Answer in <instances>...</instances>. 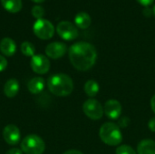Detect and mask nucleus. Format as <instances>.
<instances>
[{
    "label": "nucleus",
    "mask_w": 155,
    "mask_h": 154,
    "mask_svg": "<svg viewBox=\"0 0 155 154\" xmlns=\"http://www.w3.org/2000/svg\"><path fill=\"white\" fill-rule=\"evenodd\" d=\"M6 67H7V61H6V59L3 55H0V72L4 71Z\"/></svg>",
    "instance_id": "obj_23"
},
{
    "label": "nucleus",
    "mask_w": 155,
    "mask_h": 154,
    "mask_svg": "<svg viewBox=\"0 0 155 154\" xmlns=\"http://www.w3.org/2000/svg\"><path fill=\"white\" fill-rule=\"evenodd\" d=\"M148 126H149V128H150V130H151L152 132L155 133V117L152 118V119L149 121Z\"/></svg>",
    "instance_id": "obj_24"
},
{
    "label": "nucleus",
    "mask_w": 155,
    "mask_h": 154,
    "mask_svg": "<svg viewBox=\"0 0 155 154\" xmlns=\"http://www.w3.org/2000/svg\"><path fill=\"white\" fill-rule=\"evenodd\" d=\"M3 137L5 143L9 145H15L20 142L21 139L20 130L14 124L6 125L3 131Z\"/></svg>",
    "instance_id": "obj_10"
},
{
    "label": "nucleus",
    "mask_w": 155,
    "mask_h": 154,
    "mask_svg": "<svg viewBox=\"0 0 155 154\" xmlns=\"http://www.w3.org/2000/svg\"><path fill=\"white\" fill-rule=\"evenodd\" d=\"M19 92V83L16 79H9L4 86V93L8 98H14Z\"/></svg>",
    "instance_id": "obj_13"
},
{
    "label": "nucleus",
    "mask_w": 155,
    "mask_h": 154,
    "mask_svg": "<svg viewBox=\"0 0 155 154\" xmlns=\"http://www.w3.org/2000/svg\"><path fill=\"white\" fill-rule=\"evenodd\" d=\"M67 51V46L61 42H53L46 45L45 54L52 59H59L63 57Z\"/></svg>",
    "instance_id": "obj_9"
},
{
    "label": "nucleus",
    "mask_w": 155,
    "mask_h": 154,
    "mask_svg": "<svg viewBox=\"0 0 155 154\" xmlns=\"http://www.w3.org/2000/svg\"><path fill=\"white\" fill-rule=\"evenodd\" d=\"M137 1L144 6H149L150 5H152L153 3L154 0H137Z\"/></svg>",
    "instance_id": "obj_27"
},
{
    "label": "nucleus",
    "mask_w": 155,
    "mask_h": 154,
    "mask_svg": "<svg viewBox=\"0 0 155 154\" xmlns=\"http://www.w3.org/2000/svg\"><path fill=\"white\" fill-rule=\"evenodd\" d=\"M32 70L38 74H45L50 70V61L43 54H35L30 62Z\"/></svg>",
    "instance_id": "obj_8"
},
{
    "label": "nucleus",
    "mask_w": 155,
    "mask_h": 154,
    "mask_svg": "<svg viewBox=\"0 0 155 154\" xmlns=\"http://www.w3.org/2000/svg\"><path fill=\"white\" fill-rule=\"evenodd\" d=\"M1 4L9 13H17L22 8V0H1Z\"/></svg>",
    "instance_id": "obj_17"
},
{
    "label": "nucleus",
    "mask_w": 155,
    "mask_h": 154,
    "mask_svg": "<svg viewBox=\"0 0 155 154\" xmlns=\"http://www.w3.org/2000/svg\"><path fill=\"white\" fill-rule=\"evenodd\" d=\"M104 112L108 118L116 120L120 117L122 113V105L117 100L114 99L108 100L104 103Z\"/></svg>",
    "instance_id": "obj_11"
},
{
    "label": "nucleus",
    "mask_w": 155,
    "mask_h": 154,
    "mask_svg": "<svg viewBox=\"0 0 155 154\" xmlns=\"http://www.w3.org/2000/svg\"><path fill=\"white\" fill-rule=\"evenodd\" d=\"M153 15H155V5L153 6Z\"/></svg>",
    "instance_id": "obj_31"
},
{
    "label": "nucleus",
    "mask_w": 155,
    "mask_h": 154,
    "mask_svg": "<svg viewBox=\"0 0 155 154\" xmlns=\"http://www.w3.org/2000/svg\"><path fill=\"white\" fill-rule=\"evenodd\" d=\"M45 149V142L35 134L27 135L21 142V150L25 154H43Z\"/></svg>",
    "instance_id": "obj_4"
},
{
    "label": "nucleus",
    "mask_w": 155,
    "mask_h": 154,
    "mask_svg": "<svg viewBox=\"0 0 155 154\" xmlns=\"http://www.w3.org/2000/svg\"><path fill=\"white\" fill-rule=\"evenodd\" d=\"M0 51L5 56L14 55L16 51L15 42L9 37L3 38L0 42Z\"/></svg>",
    "instance_id": "obj_12"
},
{
    "label": "nucleus",
    "mask_w": 155,
    "mask_h": 154,
    "mask_svg": "<svg viewBox=\"0 0 155 154\" xmlns=\"http://www.w3.org/2000/svg\"><path fill=\"white\" fill-rule=\"evenodd\" d=\"M129 123H130V119L128 117H123L119 120V123H118L119 125L118 126L121 128H125L129 125Z\"/></svg>",
    "instance_id": "obj_22"
},
{
    "label": "nucleus",
    "mask_w": 155,
    "mask_h": 154,
    "mask_svg": "<svg viewBox=\"0 0 155 154\" xmlns=\"http://www.w3.org/2000/svg\"><path fill=\"white\" fill-rule=\"evenodd\" d=\"M63 154H83L81 152L79 151H76V150H69V151H66L65 152H64Z\"/></svg>",
    "instance_id": "obj_28"
},
{
    "label": "nucleus",
    "mask_w": 155,
    "mask_h": 154,
    "mask_svg": "<svg viewBox=\"0 0 155 154\" xmlns=\"http://www.w3.org/2000/svg\"><path fill=\"white\" fill-rule=\"evenodd\" d=\"M33 31L38 38L43 40H48L52 38L54 34V26L50 21L44 18H40L34 23Z\"/></svg>",
    "instance_id": "obj_5"
},
{
    "label": "nucleus",
    "mask_w": 155,
    "mask_h": 154,
    "mask_svg": "<svg viewBox=\"0 0 155 154\" xmlns=\"http://www.w3.org/2000/svg\"><path fill=\"white\" fill-rule=\"evenodd\" d=\"M99 84L94 80H89L84 84V92L90 97L95 96L99 93Z\"/></svg>",
    "instance_id": "obj_18"
},
{
    "label": "nucleus",
    "mask_w": 155,
    "mask_h": 154,
    "mask_svg": "<svg viewBox=\"0 0 155 154\" xmlns=\"http://www.w3.org/2000/svg\"><path fill=\"white\" fill-rule=\"evenodd\" d=\"M32 15H34V17H35L37 19L43 18V16L45 15V9L40 5H35L32 8Z\"/></svg>",
    "instance_id": "obj_21"
},
{
    "label": "nucleus",
    "mask_w": 155,
    "mask_h": 154,
    "mask_svg": "<svg viewBox=\"0 0 155 154\" xmlns=\"http://www.w3.org/2000/svg\"><path fill=\"white\" fill-rule=\"evenodd\" d=\"M116 154H136L130 145H121L116 149Z\"/></svg>",
    "instance_id": "obj_20"
},
{
    "label": "nucleus",
    "mask_w": 155,
    "mask_h": 154,
    "mask_svg": "<svg viewBox=\"0 0 155 154\" xmlns=\"http://www.w3.org/2000/svg\"><path fill=\"white\" fill-rule=\"evenodd\" d=\"M21 52L25 56L33 57L35 55V47L32 43L25 41L21 44Z\"/></svg>",
    "instance_id": "obj_19"
},
{
    "label": "nucleus",
    "mask_w": 155,
    "mask_h": 154,
    "mask_svg": "<svg viewBox=\"0 0 155 154\" xmlns=\"http://www.w3.org/2000/svg\"><path fill=\"white\" fill-rule=\"evenodd\" d=\"M83 111L84 114L92 120H100L104 113L102 104L94 99H89L85 101L83 105Z\"/></svg>",
    "instance_id": "obj_6"
},
{
    "label": "nucleus",
    "mask_w": 155,
    "mask_h": 154,
    "mask_svg": "<svg viewBox=\"0 0 155 154\" xmlns=\"http://www.w3.org/2000/svg\"><path fill=\"white\" fill-rule=\"evenodd\" d=\"M151 106H152V110L155 113V94L153 96L152 100H151Z\"/></svg>",
    "instance_id": "obj_29"
},
{
    "label": "nucleus",
    "mask_w": 155,
    "mask_h": 154,
    "mask_svg": "<svg viewBox=\"0 0 155 154\" xmlns=\"http://www.w3.org/2000/svg\"><path fill=\"white\" fill-rule=\"evenodd\" d=\"M5 154H22V151L17 148H12V149L8 150Z\"/></svg>",
    "instance_id": "obj_26"
},
{
    "label": "nucleus",
    "mask_w": 155,
    "mask_h": 154,
    "mask_svg": "<svg viewBox=\"0 0 155 154\" xmlns=\"http://www.w3.org/2000/svg\"><path fill=\"white\" fill-rule=\"evenodd\" d=\"M99 134L101 140L110 146L119 145L123 141V134L120 127L113 123H106L102 125Z\"/></svg>",
    "instance_id": "obj_3"
},
{
    "label": "nucleus",
    "mask_w": 155,
    "mask_h": 154,
    "mask_svg": "<svg viewBox=\"0 0 155 154\" xmlns=\"http://www.w3.org/2000/svg\"><path fill=\"white\" fill-rule=\"evenodd\" d=\"M57 34L61 38L66 41H72L78 37L79 32L77 27L71 22L62 21L56 26Z\"/></svg>",
    "instance_id": "obj_7"
},
{
    "label": "nucleus",
    "mask_w": 155,
    "mask_h": 154,
    "mask_svg": "<svg viewBox=\"0 0 155 154\" xmlns=\"http://www.w3.org/2000/svg\"><path fill=\"white\" fill-rule=\"evenodd\" d=\"M47 87L49 91L60 97L68 96L74 90V83L70 76L65 74H55L48 78Z\"/></svg>",
    "instance_id": "obj_2"
},
{
    "label": "nucleus",
    "mask_w": 155,
    "mask_h": 154,
    "mask_svg": "<svg viewBox=\"0 0 155 154\" xmlns=\"http://www.w3.org/2000/svg\"><path fill=\"white\" fill-rule=\"evenodd\" d=\"M143 15L146 16V17H150L153 13V9H151V8H149L148 6H145V8L143 9Z\"/></svg>",
    "instance_id": "obj_25"
},
{
    "label": "nucleus",
    "mask_w": 155,
    "mask_h": 154,
    "mask_svg": "<svg viewBox=\"0 0 155 154\" xmlns=\"http://www.w3.org/2000/svg\"><path fill=\"white\" fill-rule=\"evenodd\" d=\"M32 1H34V2H35V3H42V2H44L45 0H32Z\"/></svg>",
    "instance_id": "obj_30"
},
{
    "label": "nucleus",
    "mask_w": 155,
    "mask_h": 154,
    "mask_svg": "<svg viewBox=\"0 0 155 154\" xmlns=\"http://www.w3.org/2000/svg\"><path fill=\"white\" fill-rule=\"evenodd\" d=\"M138 154H155V142L153 140H143L137 147Z\"/></svg>",
    "instance_id": "obj_15"
},
{
    "label": "nucleus",
    "mask_w": 155,
    "mask_h": 154,
    "mask_svg": "<svg viewBox=\"0 0 155 154\" xmlns=\"http://www.w3.org/2000/svg\"><path fill=\"white\" fill-rule=\"evenodd\" d=\"M97 52L95 47L87 42H78L69 48V59L73 66L79 71L91 69L96 61Z\"/></svg>",
    "instance_id": "obj_1"
},
{
    "label": "nucleus",
    "mask_w": 155,
    "mask_h": 154,
    "mask_svg": "<svg viewBox=\"0 0 155 154\" xmlns=\"http://www.w3.org/2000/svg\"><path fill=\"white\" fill-rule=\"evenodd\" d=\"M27 88L31 93L38 94L45 88V80L42 77H35L29 81Z\"/></svg>",
    "instance_id": "obj_14"
},
{
    "label": "nucleus",
    "mask_w": 155,
    "mask_h": 154,
    "mask_svg": "<svg viewBox=\"0 0 155 154\" xmlns=\"http://www.w3.org/2000/svg\"><path fill=\"white\" fill-rule=\"evenodd\" d=\"M91 16L86 12H79L74 17L75 25L81 29H86L91 25Z\"/></svg>",
    "instance_id": "obj_16"
}]
</instances>
